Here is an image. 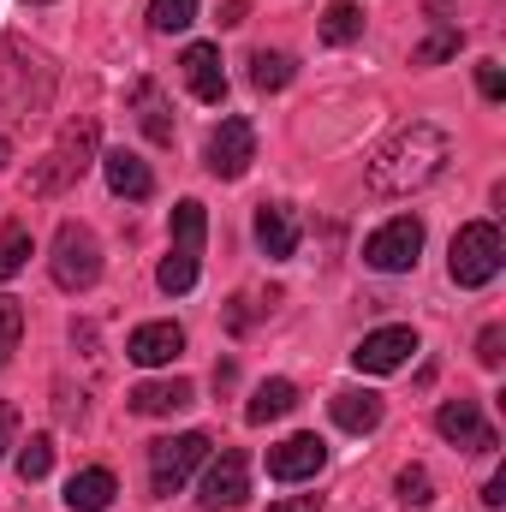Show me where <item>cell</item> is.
I'll return each mask as SVG.
<instances>
[{
	"mask_svg": "<svg viewBox=\"0 0 506 512\" xmlns=\"http://www.w3.org/2000/svg\"><path fill=\"white\" fill-rule=\"evenodd\" d=\"M203 465H209V435H203V429H185V435L155 441V447H149V495H155V501H173Z\"/></svg>",
	"mask_w": 506,
	"mask_h": 512,
	"instance_id": "obj_3",
	"label": "cell"
},
{
	"mask_svg": "<svg viewBox=\"0 0 506 512\" xmlns=\"http://www.w3.org/2000/svg\"><path fill=\"white\" fill-rule=\"evenodd\" d=\"M256 161V126L251 120H221V126L209 131V143H203V167L215 173V179H245Z\"/></svg>",
	"mask_w": 506,
	"mask_h": 512,
	"instance_id": "obj_7",
	"label": "cell"
},
{
	"mask_svg": "<svg viewBox=\"0 0 506 512\" xmlns=\"http://www.w3.org/2000/svg\"><path fill=\"white\" fill-rule=\"evenodd\" d=\"M417 256H423V221L417 215H393V221H381L376 233L364 239V262L376 274H411Z\"/></svg>",
	"mask_w": 506,
	"mask_h": 512,
	"instance_id": "obj_6",
	"label": "cell"
},
{
	"mask_svg": "<svg viewBox=\"0 0 506 512\" xmlns=\"http://www.w3.org/2000/svg\"><path fill=\"white\" fill-rule=\"evenodd\" d=\"M393 495H399V507H429V501H435V477H429L423 465H405L399 483H393Z\"/></svg>",
	"mask_w": 506,
	"mask_h": 512,
	"instance_id": "obj_28",
	"label": "cell"
},
{
	"mask_svg": "<svg viewBox=\"0 0 506 512\" xmlns=\"http://www.w3.org/2000/svg\"><path fill=\"white\" fill-rule=\"evenodd\" d=\"M292 78H298V60H292L286 48H256V54H251V84L262 90V96L286 90Z\"/></svg>",
	"mask_w": 506,
	"mask_h": 512,
	"instance_id": "obj_21",
	"label": "cell"
},
{
	"mask_svg": "<svg viewBox=\"0 0 506 512\" xmlns=\"http://www.w3.org/2000/svg\"><path fill=\"white\" fill-rule=\"evenodd\" d=\"M6 155H12V143H6V137H0V167H6Z\"/></svg>",
	"mask_w": 506,
	"mask_h": 512,
	"instance_id": "obj_37",
	"label": "cell"
},
{
	"mask_svg": "<svg viewBox=\"0 0 506 512\" xmlns=\"http://www.w3.org/2000/svg\"><path fill=\"white\" fill-rule=\"evenodd\" d=\"M197 24V0H149V30L173 36V30H191Z\"/></svg>",
	"mask_w": 506,
	"mask_h": 512,
	"instance_id": "obj_27",
	"label": "cell"
},
{
	"mask_svg": "<svg viewBox=\"0 0 506 512\" xmlns=\"http://www.w3.org/2000/svg\"><path fill=\"white\" fill-rule=\"evenodd\" d=\"M167 233H173V251L203 256V239H209V209H203L197 197L173 203V221H167Z\"/></svg>",
	"mask_w": 506,
	"mask_h": 512,
	"instance_id": "obj_20",
	"label": "cell"
},
{
	"mask_svg": "<svg viewBox=\"0 0 506 512\" xmlns=\"http://www.w3.org/2000/svg\"><path fill=\"white\" fill-rule=\"evenodd\" d=\"M465 48V30L459 24H447V18H435V30L411 48V66H441V60H453Z\"/></svg>",
	"mask_w": 506,
	"mask_h": 512,
	"instance_id": "obj_24",
	"label": "cell"
},
{
	"mask_svg": "<svg viewBox=\"0 0 506 512\" xmlns=\"http://www.w3.org/2000/svg\"><path fill=\"white\" fill-rule=\"evenodd\" d=\"M506 268V239L495 221H471L453 233V251H447V274L453 286H489Z\"/></svg>",
	"mask_w": 506,
	"mask_h": 512,
	"instance_id": "obj_4",
	"label": "cell"
},
{
	"mask_svg": "<svg viewBox=\"0 0 506 512\" xmlns=\"http://www.w3.org/2000/svg\"><path fill=\"white\" fill-rule=\"evenodd\" d=\"M197 274H203V256L167 251V256H161V268H155V286H161L167 298H185V292L197 286Z\"/></svg>",
	"mask_w": 506,
	"mask_h": 512,
	"instance_id": "obj_22",
	"label": "cell"
},
{
	"mask_svg": "<svg viewBox=\"0 0 506 512\" xmlns=\"http://www.w3.org/2000/svg\"><path fill=\"white\" fill-rule=\"evenodd\" d=\"M96 161H102V120H96V114H84V120L60 126V137L48 143V155L30 167V179H24V197L48 203V197L72 191V185H78V179H84Z\"/></svg>",
	"mask_w": 506,
	"mask_h": 512,
	"instance_id": "obj_2",
	"label": "cell"
},
{
	"mask_svg": "<svg viewBox=\"0 0 506 512\" xmlns=\"http://www.w3.org/2000/svg\"><path fill=\"white\" fill-rule=\"evenodd\" d=\"M483 507H506V477H489V489H483Z\"/></svg>",
	"mask_w": 506,
	"mask_h": 512,
	"instance_id": "obj_35",
	"label": "cell"
},
{
	"mask_svg": "<svg viewBox=\"0 0 506 512\" xmlns=\"http://www.w3.org/2000/svg\"><path fill=\"white\" fill-rule=\"evenodd\" d=\"M179 352H185V328L179 322H143V328H131V340H126V358L143 364V370H161Z\"/></svg>",
	"mask_w": 506,
	"mask_h": 512,
	"instance_id": "obj_13",
	"label": "cell"
},
{
	"mask_svg": "<svg viewBox=\"0 0 506 512\" xmlns=\"http://www.w3.org/2000/svg\"><path fill=\"white\" fill-rule=\"evenodd\" d=\"M435 429H441V441H453V447H465V453H495V447H501V435H495V423L483 417L477 399H447V405L435 411Z\"/></svg>",
	"mask_w": 506,
	"mask_h": 512,
	"instance_id": "obj_9",
	"label": "cell"
},
{
	"mask_svg": "<svg viewBox=\"0 0 506 512\" xmlns=\"http://www.w3.org/2000/svg\"><path fill=\"white\" fill-rule=\"evenodd\" d=\"M114 495H120V483H114L108 465H84V471L66 483V507L72 512H108L114 507Z\"/></svg>",
	"mask_w": 506,
	"mask_h": 512,
	"instance_id": "obj_18",
	"label": "cell"
},
{
	"mask_svg": "<svg viewBox=\"0 0 506 512\" xmlns=\"http://www.w3.org/2000/svg\"><path fill=\"white\" fill-rule=\"evenodd\" d=\"M328 411H334V423H340L346 435H370L381 423V393H370V387H340V393L328 399Z\"/></svg>",
	"mask_w": 506,
	"mask_h": 512,
	"instance_id": "obj_17",
	"label": "cell"
},
{
	"mask_svg": "<svg viewBox=\"0 0 506 512\" xmlns=\"http://www.w3.org/2000/svg\"><path fill=\"white\" fill-rule=\"evenodd\" d=\"M18 340H24V304L18 298H0V370L12 364Z\"/></svg>",
	"mask_w": 506,
	"mask_h": 512,
	"instance_id": "obj_30",
	"label": "cell"
},
{
	"mask_svg": "<svg viewBox=\"0 0 506 512\" xmlns=\"http://www.w3.org/2000/svg\"><path fill=\"white\" fill-rule=\"evenodd\" d=\"M12 447H18V411H12V405L0 399V459H6Z\"/></svg>",
	"mask_w": 506,
	"mask_h": 512,
	"instance_id": "obj_33",
	"label": "cell"
},
{
	"mask_svg": "<svg viewBox=\"0 0 506 512\" xmlns=\"http://www.w3.org/2000/svg\"><path fill=\"white\" fill-rule=\"evenodd\" d=\"M30 6H48V0H30Z\"/></svg>",
	"mask_w": 506,
	"mask_h": 512,
	"instance_id": "obj_38",
	"label": "cell"
},
{
	"mask_svg": "<svg viewBox=\"0 0 506 512\" xmlns=\"http://www.w3.org/2000/svg\"><path fill=\"white\" fill-rule=\"evenodd\" d=\"M358 36H364L358 0H328V12H322V42H328V48H346V42H358Z\"/></svg>",
	"mask_w": 506,
	"mask_h": 512,
	"instance_id": "obj_25",
	"label": "cell"
},
{
	"mask_svg": "<svg viewBox=\"0 0 506 512\" xmlns=\"http://www.w3.org/2000/svg\"><path fill=\"white\" fill-rule=\"evenodd\" d=\"M131 108H137V126L149 143H173V108L161 102V90L143 78V84H131Z\"/></svg>",
	"mask_w": 506,
	"mask_h": 512,
	"instance_id": "obj_19",
	"label": "cell"
},
{
	"mask_svg": "<svg viewBox=\"0 0 506 512\" xmlns=\"http://www.w3.org/2000/svg\"><path fill=\"white\" fill-rule=\"evenodd\" d=\"M322 465H328L322 435H286V441L268 447V477H274V483H310Z\"/></svg>",
	"mask_w": 506,
	"mask_h": 512,
	"instance_id": "obj_11",
	"label": "cell"
},
{
	"mask_svg": "<svg viewBox=\"0 0 506 512\" xmlns=\"http://www.w3.org/2000/svg\"><path fill=\"white\" fill-rule=\"evenodd\" d=\"M48 471H54V441H48V435H30V447L18 453V477H24V483H42Z\"/></svg>",
	"mask_w": 506,
	"mask_h": 512,
	"instance_id": "obj_29",
	"label": "cell"
},
{
	"mask_svg": "<svg viewBox=\"0 0 506 512\" xmlns=\"http://www.w3.org/2000/svg\"><path fill=\"white\" fill-rule=\"evenodd\" d=\"M501 358H506V328L489 322V328L477 334V364H483V370H501Z\"/></svg>",
	"mask_w": 506,
	"mask_h": 512,
	"instance_id": "obj_31",
	"label": "cell"
},
{
	"mask_svg": "<svg viewBox=\"0 0 506 512\" xmlns=\"http://www.w3.org/2000/svg\"><path fill=\"white\" fill-rule=\"evenodd\" d=\"M268 512H322V495H286V501H274Z\"/></svg>",
	"mask_w": 506,
	"mask_h": 512,
	"instance_id": "obj_34",
	"label": "cell"
},
{
	"mask_svg": "<svg viewBox=\"0 0 506 512\" xmlns=\"http://www.w3.org/2000/svg\"><path fill=\"white\" fill-rule=\"evenodd\" d=\"M245 12H251V0H227L221 6V24H245Z\"/></svg>",
	"mask_w": 506,
	"mask_h": 512,
	"instance_id": "obj_36",
	"label": "cell"
},
{
	"mask_svg": "<svg viewBox=\"0 0 506 512\" xmlns=\"http://www.w3.org/2000/svg\"><path fill=\"white\" fill-rule=\"evenodd\" d=\"M179 66H185V84H191V96L197 102H227V72H221V48L215 42H191L185 54H179Z\"/></svg>",
	"mask_w": 506,
	"mask_h": 512,
	"instance_id": "obj_14",
	"label": "cell"
},
{
	"mask_svg": "<svg viewBox=\"0 0 506 512\" xmlns=\"http://www.w3.org/2000/svg\"><path fill=\"white\" fill-rule=\"evenodd\" d=\"M411 352H417V328H376V334H364L358 340V352H352V364L364 370V376H393V370H405L411 364Z\"/></svg>",
	"mask_w": 506,
	"mask_h": 512,
	"instance_id": "obj_10",
	"label": "cell"
},
{
	"mask_svg": "<svg viewBox=\"0 0 506 512\" xmlns=\"http://www.w3.org/2000/svg\"><path fill=\"white\" fill-rule=\"evenodd\" d=\"M48 274L60 292H90L102 280V239L84 221H60L54 251H48Z\"/></svg>",
	"mask_w": 506,
	"mask_h": 512,
	"instance_id": "obj_5",
	"label": "cell"
},
{
	"mask_svg": "<svg viewBox=\"0 0 506 512\" xmlns=\"http://www.w3.org/2000/svg\"><path fill=\"white\" fill-rule=\"evenodd\" d=\"M102 173H108V191L126 197V203L155 197V173H149V161L131 155V149H108V155H102Z\"/></svg>",
	"mask_w": 506,
	"mask_h": 512,
	"instance_id": "obj_15",
	"label": "cell"
},
{
	"mask_svg": "<svg viewBox=\"0 0 506 512\" xmlns=\"http://www.w3.org/2000/svg\"><path fill=\"white\" fill-rule=\"evenodd\" d=\"M36 256V245H30V227L24 221H6L0 227V280H12V274H24V262Z\"/></svg>",
	"mask_w": 506,
	"mask_h": 512,
	"instance_id": "obj_26",
	"label": "cell"
},
{
	"mask_svg": "<svg viewBox=\"0 0 506 512\" xmlns=\"http://www.w3.org/2000/svg\"><path fill=\"white\" fill-rule=\"evenodd\" d=\"M477 90H483L489 102H501V96H506V78H501V66H495V60H483V66H477Z\"/></svg>",
	"mask_w": 506,
	"mask_h": 512,
	"instance_id": "obj_32",
	"label": "cell"
},
{
	"mask_svg": "<svg viewBox=\"0 0 506 512\" xmlns=\"http://www.w3.org/2000/svg\"><path fill=\"white\" fill-rule=\"evenodd\" d=\"M447 161H453V137L435 120H411L370 155V191L376 197H411V191L435 185L447 173Z\"/></svg>",
	"mask_w": 506,
	"mask_h": 512,
	"instance_id": "obj_1",
	"label": "cell"
},
{
	"mask_svg": "<svg viewBox=\"0 0 506 512\" xmlns=\"http://www.w3.org/2000/svg\"><path fill=\"white\" fill-rule=\"evenodd\" d=\"M245 495H251V459H245L239 447H227L221 459H209V465H203L197 501H203L209 512H221V507H245Z\"/></svg>",
	"mask_w": 506,
	"mask_h": 512,
	"instance_id": "obj_8",
	"label": "cell"
},
{
	"mask_svg": "<svg viewBox=\"0 0 506 512\" xmlns=\"http://www.w3.org/2000/svg\"><path fill=\"white\" fill-rule=\"evenodd\" d=\"M197 399V387L185 382V376H173V382H137L126 393V405L137 417H173V411H185Z\"/></svg>",
	"mask_w": 506,
	"mask_h": 512,
	"instance_id": "obj_16",
	"label": "cell"
},
{
	"mask_svg": "<svg viewBox=\"0 0 506 512\" xmlns=\"http://www.w3.org/2000/svg\"><path fill=\"white\" fill-rule=\"evenodd\" d=\"M251 233H256V251L268 256V262H286V256L298 251V209L292 203H262Z\"/></svg>",
	"mask_w": 506,
	"mask_h": 512,
	"instance_id": "obj_12",
	"label": "cell"
},
{
	"mask_svg": "<svg viewBox=\"0 0 506 512\" xmlns=\"http://www.w3.org/2000/svg\"><path fill=\"white\" fill-rule=\"evenodd\" d=\"M292 405H298V387L286 382V376H274V382H262V387L251 393L245 417H251V423H274V417H286Z\"/></svg>",
	"mask_w": 506,
	"mask_h": 512,
	"instance_id": "obj_23",
	"label": "cell"
}]
</instances>
